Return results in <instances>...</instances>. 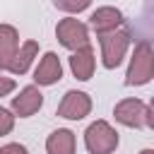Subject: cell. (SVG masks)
<instances>
[{"label":"cell","instance_id":"obj_15","mask_svg":"<svg viewBox=\"0 0 154 154\" xmlns=\"http://www.w3.org/2000/svg\"><path fill=\"white\" fill-rule=\"evenodd\" d=\"M12 128H14V113L0 106V137L10 135V132H12Z\"/></svg>","mask_w":154,"mask_h":154},{"label":"cell","instance_id":"obj_9","mask_svg":"<svg viewBox=\"0 0 154 154\" xmlns=\"http://www.w3.org/2000/svg\"><path fill=\"white\" fill-rule=\"evenodd\" d=\"M123 24V12L118 7H111V5H103V7H96L89 17V26L96 31V36L101 34H111L116 31L118 26Z\"/></svg>","mask_w":154,"mask_h":154},{"label":"cell","instance_id":"obj_2","mask_svg":"<svg viewBox=\"0 0 154 154\" xmlns=\"http://www.w3.org/2000/svg\"><path fill=\"white\" fill-rule=\"evenodd\" d=\"M118 142V132L108 120H94L84 130V147L89 154H113Z\"/></svg>","mask_w":154,"mask_h":154},{"label":"cell","instance_id":"obj_5","mask_svg":"<svg viewBox=\"0 0 154 154\" xmlns=\"http://www.w3.org/2000/svg\"><path fill=\"white\" fill-rule=\"evenodd\" d=\"M55 36H58L60 46L67 51H79V48L89 46V26L75 17L60 19L55 26Z\"/></svg>","mask_w":154,"mask_h":154},{"label":"cell","instance_id":"obj_14","mask_svg":"<svg viewBox=\"0 0 154 154\" xmlns=\"http://www.w3.org/2000/svg\"><path fill=\"white\" fill-rule=\"evenodd\" d=\"M53 5L67 14H79L91 5V0H53Z\"/></svg>","mask_w":154,"mask_h":154},{"label":"cell","instance_id":"obj_13","mask_svg":"<svg viewBox=\"0 0 154 154\" xmlns=\"http://www.w3.org/2000/svg\"><path fill=\"white\" fill-rule=\"evenodd\" d=\"M19 48V31L12 24H0V70H7Z\"/></svg>","mask_w":154,"mask_h":154},{"label":"cell","instance_id":"obj_10","mask_svg":"<svg viewBox=\"0 0 154 154\" xmlns=\"http://www.w3.org/2000/svg\"><path fill=\"white\" fill-rule=\"evenodd\" d=\"M94 67H96V58H94V48L84 46L79 51H72L70 55V70L79 82H87L94 77Z\"/></svg>","mask_w":154,"mask_h":154},{"label":"cell","instance_id":"obj_16","mask_svg":"<svg viewBox=\"0 0 154 154\" xmlns=\"http://www.w3.org/2000/svg\"><path fill=\"white\" fill-rule=\"evenodd\" d=\"M0 154H29V152H26L24 144H19V142H10V144L0 147Z\"/></svg>","mask_w":154,"mask_h":154},{"label":"cell","instance_id":"obj_11","mask_svg":"<svg viewBox=\"0 0 154 154\" xmlns=\"http://www.w3.org/2000/svg\"><path fill=\"white\" fill-rule=\"evenodd\" d=\"M36 55H38V43H36L34 38L24 41V43L17 48L14 58L10 60L7 72H12V75H24V72L31 67V63H34V58H36Z\"/></svg>","mask_w":154,"mask_h":154},{"label":"cell","instance_id":"obj_6","mask_svg":"<svg viewBox=\"0 0 154 154\" xmlns=\"http://www.w3.org/2000/svg\"><path fill=\"white\" fill-rule=\"evenodd\" d=\"M91 113V96L87 91H77V89H70L63 101L58 103V116L65 118V120H82Z\"/></svg>","mask_w":154,"mask_h":154},{"label":"cell","instance_id":"obj_7","mask_svg":"<svg viewBox=\"0 0 154 154\" xmlns=\"http://www.w3.org/2000/svg\"><path fill=\"white\" fill-rule=\"evenodd\" d=\"M41 106H43V94L36 84H26L17 96H12V113L19 118L34 116Z\"/></svg>","mask_w":154,"mask_h":154},{"label":"cell","instance_id":"obj_17","mask_svg":"<svg viewBox=\"0 0 154 154\" xmlns=\"http://www.w3.org/2000/svg\"><path fill=\"white\" fill-rule=\"evenodd\" d=\"M14 87H17V82L12 77H2L0 75V96H7L10 91H14Z\"/></svg>","mask_w":154,"mask_h":154},{"label":"cell","instance_id":"obj_18","mask_svg":"<svg viewBox=\"0 0 154 154\" xmlns=\"http://www.w3.org/2000/svg\"><path fill=\"white\" fill-rule=\"evenodd\" d=\"M140 154H154V149H142Z\"/></svg>","mask_w":154,"mask_h":154},{"label":"cell","instance_id":"obj_3","mask_svg":"<svg viewBox=\"0 0 154 154\" xmlns=\"http://www.w3.org/2000/svg\"><path fill=\"white\" fill-rule=\"evenodd\" d=\"M113 116L125 128H154L152 108L142 99H123V101H118L116 108H113Z\"/></svg>","mask_w":154,"mask_h":154},{"label":"cell","instance_id":"obj_4","mask_svg":"<svg viewBox=\"0 0 154 154\" xmlns=\"http://www.w3.org/2000/svg\"><path fill=\"white\" fill-rule=\"evenodd\" d=\"M99 46H101V63H103V67L106 70H116L123 63L125 53H128L130 36H128V31L116 29L111 34H101L99 36Z\"/></svg>","mask_w":154,"mask_h":154},{"label":"cell","instance_id":"obj_1","mask_svg":"<svg viewBox=\"0 0 154 154\" xmlns=\"http://www.w3.org/2000/svg\"><path fill=\"white\" fill-rule=\"evenodd\" d=\"M152 77H154V48L144 38L132 51V58H130V65L125 72V84L128 87H142V84H149Z\"/></svg>","mask_w":154,"mask_h":154},{"label":"cell","instance_id":"obj_12","mask_svg":"<svg viewBox=\"0 0 154 154\" xmlns=\"http://www.w3.org/2000/svg\"><path fill=\"white\" fill-rule=\"evenodd\" d=\"M75 132L67 128H58L46 137V154H75Z\"/></svg>","mask_w":154,"mask_h":154},{"label":"cell","instance_id":"obj_8","mask_svg":"<svg viewBox=\"0 0 154 154\" xmlns=\"http://www.w3.org/2000/svg\"><path fill=\"white\" fill-rule=\"evenodd\" d=\"M60 79H63L60 58H58L53 51L43 53V58L38 60V65H36V70H34V82H36V87H51V84H55V82H60Z\"/></svg>","mask_w":154,"mask_h":154}]
</instances>
